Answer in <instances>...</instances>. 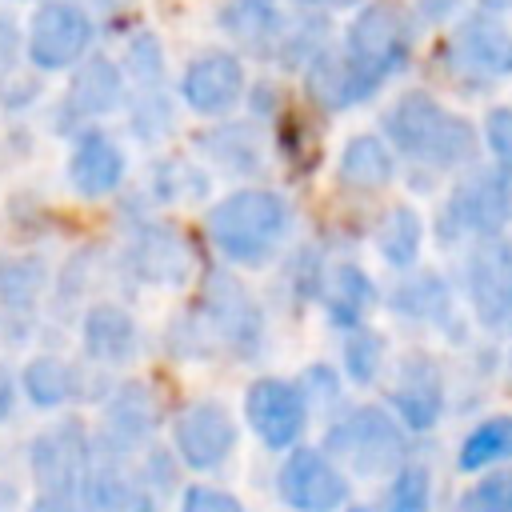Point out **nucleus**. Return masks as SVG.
Masks as SVG:
<instances>
[{
  "instance_id": "obj_40",
  "label": "nucleus",
  "mask_w": 512,
  "mask_h": 512,
  "mask_svg": "<svg viewBox=\"0 0 512 512\" xmlns=\"http://www.w3.org/2000/svg\"><path fill=\"white\" fill-rule=\"evenodd\" d=\"M296 4H308V8H344L352 0H296Z\"/></svg>"
},
{
  "instance_id": "obj_20",
  "label": "nucleus",
  "mask_w": 512,
  "mask_h": 512,
  "mask_svg": "<svg viewBox=\"0 0 512 512\" xmlns=\"http://www.w3.org/2000/svg\"><path fill=\"white\" fill-rule=\"evenodd\" d=\"M304 88L308 100L320 112H344L352 104H364L380 84L368 80L348 56L344 48H316L308 56V72H304Z\"/></svg>"
},
{
  "instance_id": "obj_18",
  "label": "nucleus",
  "mask_w": 512,
  "mask_h": 512,
  "mask_svg": "<svg viewBox=\"0 0 512 512\" xmlns=\"http://www.w3.org/2000/svg\"><path fill=\"white\" fill-rule=\"evenodd\" d=\"M92 44V20L72 8V4H44L32 16V32H28V56L36 68L56 72V68H72Z\"/></svg>"
},
{
  "instance_id": "obj_3",
  "label": "nucleus",
  "mask_w": 512,
  "mask_h": 512,
  "mask_svg": "<svg viewBox=\"0 0 512 512\" xmlns=\"http://www.w3.org/2000/svg\"><path fill=\"white\" fill-rule=\"evenodd\" d=\"M384 140L396 156L428 172H460L480 156V132L472 120L448 112L432 92L412 88L392 100L380 120Z\"/></svg>"
},
{
  "instance_id": "obj_5",
  "label": "nucleus",
  "mask_w": 512,
  "mask_h": 512,
  "mask_svg": "<svg viewBox=\"0 0 512 512\" xmlns=\"http://www.w3.org/2000/svg\"><path fill=\"white\" fill-rule=\"evenodd\" d=\"M28 468L36 480V504L52 512H92V432L80 416H60L32 436Z\"/></svg>"
},
{
  "instance_id": "obj_8",
  "label": "nucleus",
  "mask_w": 512,
  "mask_h": 512,
  "mask_svg": "<svg viewBox=\"0 0 512 512\" xmlns=\"http://www.w3.org/2000/svg\"><path fill=\"white\" fill-rule=\"evenodd\" d=\"M456 288L480 332H488L492 340H512V240L508 232L464 244Z\"/></svg>"
},
{
  "instance_id": "obj_2",
  "label": "nucleus",
  "mask_w": 512,
  "mask_h": 512,
  "mask_svg": "<svg viewBox=\"0 0 512 512\" xmlns=\"http://www.w3.org/2000/svg\"><path fill=\"white\" fill-rule=\"evenodd\" d=\"M292 204L284 192L264 184H244L220 196L204 212V240L220 264L260 272L272 268L292 240Z\"/></svg>"
},
{
  "instance_id": "obj_16",
  "label": "nucleus",
  "mask_w": 512,
  "mask_h": 512,
  "mask_svg": "<svg viewBox=\"0 0 512 512\" xmlns=\"http://www.w3.org/2000/svg\"><path fill=\"white\" fill-rule=\"evenodd\" d=\"M380 296L384 292H380L376 276L360 260L336 256L324 264V276L316 288V308L332 332H348L356 324H368L380 312Z\"/></svg>"
},
{
  "instance_id": "obj_4",
  "label": "nucleus",
  "mask_w": 512,
  "mask_h": 512,
  "mask_svg": "<svg viewBox=\"0 0 512 512\" xmlns=\"http://www.w3.org/2000/svg\"><path fill=\"white\" fill-rule=\"evenodd\" d=\"M412 440L416 436L380 400H348L324 420L316 444L352 476V484H380L412 456Z\"/></svg>"
},
{
  "instance_id": "obj_26",
  "label": "nucleus",
  "mask_w": 512,
  "mask_h": 512,
  "mask_svg": "<svg viewBox=\"0 0 512 512\" xmlns=\"http://www.w3.org/2000/svg\"><path fill=\"white\" fill-rule=\"evenodd\" d=\"M388 360H392L388 336L372 320L340 332V360H336V368H340V376H344L348 388H360V392L376 388L380 376H384V368H388Z\"/></svg>"
},
{
  "instance_id": "obj_22",
  "label": "nucleus",
  "mask_w": 512,
  "mask_h": 512,
  "mask_svg": "<svg viewBox=\"0 0 512 512\" xmlns=\"http://www.w3.org/2000/svg\"><path fill=\"white\" fill-rule=\"evenodd\" d=\"M396 180V152L388 148L384 136L360 132L344 140L336 156V184L348 196H380Z\"/></svg>"
},
{
  "instance_id": "obj_32",
  "label": "nucleus",
  "mask_w": 512,
  "mask_h": 512,
  "mask_svg": "<svg viewBox=\"0 0 512 512\" xmlns=\"http://www.w3.org/2000/svg\"><path fill=\"white\" fill-rule=\"evenodd\" d=\"M292 380H296L308 412L320 416V420H328L336 408L348 404V384H344V376H340V368L332 360H308Z\"/></svg>"
},
{
  "instance_id": "obj_28",
  "label": "nucleus",
  "mask_w": 512,
  "mask_h": 512,
  "mask_svg": "<svg viewBox=\"0 0 512 512\" xmlns=\"http://www.w3.org/2000/svg\"><path fill=\"white\" fill-rule=\"evenodd\" d=\"M52 276L40 256H8L0 260V312L12 320L36 316L40 300L48 296Z\"/></svg>"
},
{
  "instance_id": "obj_38",
  "label": "nucleus",
  "mask_w": 512,
  "mask_h": 512,
  "mask_svg": "<svg viewBox=\"0 0 512 512\" xmlns=\"http://www.w3.org/2000/svg\"><path fill=\"white\" fill-rule=\"evenodd\" d=\"M12 408H16V376L0 368V424L12 416Z\"/></svg>"
},
{
  "instance_id": "obj_12",
  "label": "nucleus",
  "mask_w": 512,
  "mask_h": 512,
  "mask_svg": "<svg viewBox=\"0 0 512 512\" xmlns=\"http://www.w3.org/2000/svg\"><path fill=\"white\" fill-rule=\"evenodd\" d=\"M164 420H168L164 416V396L148 380H124V384L104 392L100 424L92 432V448L112 452V456H136L144 444L156 440Z\"/></svg>"
},
{
  "instance_id": "obj_15",
  "label": "nucleus",
  "mask_w": 512,
  "mask_h": 512,
  "mask_svg": "<svg viewBox=\"0 0 512 512\" xmlns=\"http://www.w3.org/2000/svg\"><path fill=\"white\" fill-rule=\"evenodd\" d=\"M408 44H412L408 20H404L392 4H368V8L348 24L344 56H348L368 80L384 84L396 68H404Z\"/></svg>"
},
{
  "instance_id": "obj_7",
  "label": "nucleus",
  "mask_w": 512,
  "mask_h": 512,
  "mask_svg": "<svg viewBox=\"0 0 512 512\" xmlns=\"http://www.w3.org/2000/svg\"><path fill=\"white\" fill-rule=\"evenodd\" d=\"M376 388L384 396L380 404L412 436H432L448 416V368L428 348L412 344L400 356H392Z\"/></svg>"
},
{
  "instance_id": "obj_39",
  "label": "nucleus",
  "mask_w": 512,
  "mask_h": 512,
  "mask_svg": "<svg viewBox=\"0 0 512 512\" xmlns=\"http://www.w3.org/2000/svg\"><path fill=\"white\" fill-rule=\"evenodd\" d=\"M12 60H16V32L0 20V72H4Z\"/></svg>"
},
{
  "instance_id": "obj_6",
  "label": "nucleus",
  "mask_w": 512,
  "mask_h": 512,
  "mask_svg": "<svg viewBox=\"0 0 512 512\" xmlns=\"http://www.w3.org/2000/svg\"><path fill=\"white\" fill-rule=\"evenodd\" d=\"M512 224V168L500 160L492 164H464L456 184L448 188V200L436 216V240L444 248L500 236Z\"/></svg>"
},
{
  "instance_id": "obj_41",
  "label": "nucleus",
  "mask_w": 512,
  "mask_h": 512,
  "mask_svg": "<svg viewBox=\"0 0 512 512\" xmlns=\"http://www.w3.org/2000/svg\"><path fill=\"white\" fill-rule=\"evenodd\" d=\"M340 512H376V508H372V500H348Z\"/></svg>"
},
{
  "instance_id": "obj_14",
  "label": "nucleus",
  "mask_w": 512,
  "mask_h": 512,
  "mask_svg": "<svg viewBox=\"0 0 512 512\" xmlns=\"http://www.w3.org/2000/svg\"><path fill=\"white\" fill-rule=\"evenodd\" d=\"M380 308H388V316L404 328L448 336V328L456 324V284L440 268L412 264L396 272L392 288L380 296Z\"/></svg>"
},
{
  "instance_id": "obj_10",
  "label": "nucleus",
  "mask_w": 512,
  "mask_h": 512,
  "mask_svg": "<svg viewBox=\"0 0 512 512\" xmlns=\"http://www.w3.org/2000/svg\"><path fill=\"white\" fill-rule=\"evenodd\" d=\"M168 448L188 472H216L240 448V420L216 396H196L168 416Z\"/></svg>"
},
{
  "instance_id": "obj_21",
  "label": "nucleus",
  "mask_w": 512,
  "mask_h": 512,
  "mask_svg": "<svg viewBox=\"0 0 512 512\" xmlns=\"http://www.w3.org/2000/svg\"><path fill=\"white\" fill-rule=\"evenodd\" d=\"M128 172V160H124V148L104 136V132H80L76 144H72V156H68V184L84 196V200H104L120 188Z\"/></svg>"
},
{
  "instance_id": "obj_13",
  "label": "nucleus",
  "mask_w": 512,
  "mask_h": 512,
  "mask_svg": "<svg viewBox=\"0 0 512 512\" xmlns=\"http://www.w3.org/2000/svg\"><path fill=\"white\" fill-rule=\"evenodd\" d=\"M240 416H244L248 432L256 436V444L272 456L300 444L308 424H312V412H308L292 376H256V380H248L244 400H240Z\"/></svg>"
},
{
  "instance_id": "obj_43",
  "label": "nucleus",
  "mask_w": 512,
  "mask_h": 512,
  "mask_svg": "<svg viewBox=\"0 0 512 512\" xmlns=\"http://www.w3.org/2000/svg\"><path fill=\"white\" fill-rule=\"evenodd\" d=\"M32 512H52V508H44V504H32Z\"/></svg>"
},
{
  "instance_id": "obj_34",
  "label": "nucleus",
  "mask_w": 512,
  "mask_h": 512,
  "mask_svg": "<svg viewBox=\"0 0 512 512\" xmlns=\"http://www.w3.org/2000/svg\"><path fill=\"white\" fill-rule=\"evenodd\" d=\"M324 264H328V256H324V248H316V244H304V248H296L292 256H284L280 288L288 292V300H292L296 308L316 304V288H320Z\"/></svg>"
},
{
  "instance_id": "obj_25",
  "label": "nucleus",
  "mask_w": 512,
  "mask_h": 512,
  "mask_svg": "<svg viewBox=\"0 0 512 512\" xmlns=\"http://www.w3.org/2000/svg\"><path fill=\"white\" fill-rule=\"evenodd\" d=\"M372 248L384 260V268H392V272H404V268L420 264V252H424V216L412 204H404V200L388 204L376 216V224H372Z\"/></svg>"
},
{
  "instance_id": "obj_24",
  "label": "nucleus",
  "mask_w": 512,
  "mask_h": 512,
  "mask_svg": "<svg viewBox=\"0 0 512 512\" xmlns=\"http://www.w3.org/2000/svg\"><path fill=\"white\" fill-rule=\"evenodd\" d=\"M456 60L484 80H504L512 76V32L492 20V16H472L460 24L456 44H452Z\"/></svg>"
},
{
  "instance_id": "obj_27",
  "label": "nucleus",
  "mask_w": 512,
  "mask_h": 512,
  "mask_svg": "<svg viewBox=\"0 0 512 512\" xmlns=\"http://www.w3.org/2000/svg\"><path fill=\"white\" fill-rule=\"evenodd\" d=\"M500 464H512V412L480 416L456 444V472L464 476L500 468Z\"/></svg>"
},
{
  "instance_id": "obj_23",
  "label": "nucleus",
  "mask_w": 512,
  "mask_h": 512,
  "mask_svg": "<svg viewBox=\"0 0 512 512\" xmlns=\"http://www.w3.org/2000/svg\"><path fill=\"white\" fill-rule=\"evenodd\" d=\"M32 408L40 412H56L72 400L88 396V368L76 360H64L56 352H40L20 368V384H16Z\"/></svg>"
},
{
  "instance_id": "obj_31",
  "label": "nucleus",
  "mask_w": 512,
  "mask_h": 512,
  "mask_svg": "<svg viewBox=\"0 0 512 512\" xmlns=\"http://www.w3.org/2000/svg\"><path fill=\"white\" fill-rule=\"evenodd\" d=\"M204 152L232 176H252L264 168V152H260V136L248 124H220L216 132H208Z\"/></svg>"
},
{
  "instance_id": "obj_11",
  "label": "nucleus",
  "mask_w": 512,
  "mask_h": 512,
  "mask_svg": "<svg viewBox=\"0 0 512 512\" xmlns=\"http://www.w3.org/2000/svg\"><path fill=\"white\" fill-rule=\"evenodd\" d=\"M124 272L148 288H188L200 272V252L172 220H140L124 244Z\"/></svg>"
},
{
  "instance_id": "obj_9",
  "label": "nucleus",
  "mask_w": 512,
  "mask_h": 512,
  "mask_svg": "<svg viewBox=\"0 0 512 512\" xmlns=\"http://www.w3.org/2000/svg\"><path fill=\"white\" fill-rule=\"evenodd\" d=\"M352 488V476L308 440L284 448L272 472V492L288 512H340L352 500Z\"/></svg>"
},
{
  "instance_id": "obj_17",
  "label": "nucleus",
  "mask_w": 512,
  "mask_h": 512,
  "mask_svg": "<svg viewBox=\"0 0 512 512\" xmlns=\"http://www.w3.org/2000/svg\"><path fill=\"white\" fill-rule=\"evenodd\" d=\"M144 348V332H140V320L116 304V300H96L84 308L80 316V352H84V364L92 368H128Z\"/></svg>"
},
{
  "instance_id": "obj_42",
  "label": "nucleus",
  "mask_w": 512,
  "mask_h": 512,
  "mask_svg": "<svg viewBox=\"0 0 512 512\" xmlns=\"http://www.w3.org/2000/svg\"><path fill=\"white\" fill-rule=\"evenodd\" d=\"M504 372H508V384H512V348H508V356H504Z\"/></svg>"
},
{
  "instance_id": "obj_37",
  "label": "nucleus",
  "mask_w": 512,
  "mask_h": 512,
  "mask_svg": "<svg viewBox=\"0 0 512 512\" xmlns=\"http://www.w3.org/2000/svg\"><path fill=\"white\" fill-rule=\"evenodd\" d=\"M484 144L504 168H512V108H492L484 116Z\"/></svg>"
},
{
  "instance_id": "obj_33",
  "label": "nucleus",
  "mask_w": 512,
  "mask_h": 512,
  "mask_svg": "<svg viewBox=\"0 0 512 512\" xmlns=\"http://www.w3.org/2000/svg\"><path fill=\"white\" fill-rule=\"evenodd\" d=\"M456 512H512V464L472 472L456 496Z\"/></svg>"
},
{
  "instance_id": "obj_19",
  "label": "nucleus",
  "mask_w": 512,
  "mask_h": 512,
  "mask_svg": "<svg viewBox=\"0 0 512 512\" xmlns=\"http://www.w3.org/2000/svg\"><path fill=\"white\" fill-rule=\"evenodd\" d=\"M180 96L200 116H224L244 96V68L232 52H204L180 76Z\"/></svg>"
},
{
  "instance_id": "obj_1",
  "label": "nucleus",
  "mask_w": 512,
  "mask_h": 512,
  "mask_svg": "<svg viewBox=\"0 0 512 512\" xmlns=\"http://www.w3.org/2000/svg\"><path fill=\"white\" fill-rule=\"evenodd\" d=\"M268 316L256 292L228 264H200L192 300L172 316L164 344L176 360H232L248 364L264 352Z\"/></svg>"
},
{
  "instance_id": "obj_36",
  "label": "nucleus",
  "mask_w": 512,
  "mask_h": 512,
  "mask_svg": "<svg viewBox=\"0 0 512 512\" xmlns=\"http://www.w3.org/2000/svg\"><path fill=\"white\" fill-rule=\"evenodd\" d=\"M176 512H248L244 500L220 484H204V480H192V484H180V500H176Z\"/></svg>"
},
{
  "instance_id": "obj_29",
  "label": "nucleus",
  "mask_w": 512,
  "mask_h": 512,
  "mask_svg": "<svg viewBox=\"0 0 512 512\" xmlns=\"http://www.w3.org/2000/svg\"><path fill=\"white\" fill-rule=\"evenodd\" d=\"M432 504H436L432 468L416 452L392 476H384L376 484V492H372V508L376 512H432Z\"/></svg>"
},
{
  "instance_id": "obj_35",
  "label": "nucleus",
  "mask_w": 512,
  "mask_h": 512,
  "mask_svg": "<svg viewBox=\"0 0 512 512\" xmlns=\"http://www.w3.org/2000/svg\"><path fill=\"white\" fill-rule=\"evenodd\" d=\"M152 192L164 204H184V200H204L208 196V176L188 164V160H164L152 168Z\"/></svg>"
},
{
  "instance_id": "obj_30",
  "label": "nucleus",
  "mask_w": 512,
  "mask_h": 512,
  "mask_svg": "<svg viewBox=\"0 0 512 512\" xmlns=\"http://www.w3.org/2000/svg\"><path fill=\"white\" fill-rule=\"evenodd\" d=\"M120 96H124L120 72H116L108 60H88V64L76 72L64 108H68L76 120H80V116H104V112H112V108L120 104Z\"/></svg>"
}]
</instances>
